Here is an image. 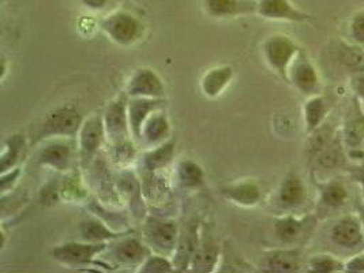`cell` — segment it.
I'll return each mask as SVG.
<instances>
[{
    "mask_svg": "<svg viewBox=\"0 0 364 273\" xmlns=\"http://www.w3.org/2000/svg\"><path fill=\"white\" fill-rule=\"evenodd\" d=\"M83 118L80 111L71 105H63L50 112L40 126L34 144L55 138L74 139L80 134Z\"/></svg>",
    "mask_w": 364,
    "mask_h": 273,
    "instance_id": "cell-1",
    "label": "cell"
},
{
    "mask_svg": "<svg viewBox=\"0 0 364 273\" xmlns=\"http://www.w3.org/2000/svg\"><path fill=\"white\" fill-rule=\"evenodd\" d=\"M142 232L145 243L149 246L151 252L172 258L181 232L178 223L163 216L150 215L145 218Z\"/></svg>",
    "mask_w": 364,
    "mask_h": 273,
    "instance_id": "cell-2",
    "label": "cell"
},
{
    "mask_svg": "<svg viewBox=\"0 0 364 273\" xmlns=\"http://www.w3.org/2000/svg\"><path fill=\"white\" fill-rule=\"evenodd\" d=\"M109 243L104 242H67L52 249V258L68 268H86L99 264L100 257Z\"/></svg>",
    "mask_w": 364,
    "mask_h": 273,
    "instance_id": "cell-3",
    "label": "cell"
},
{
    "mask_svg": "<svg viewBox=\"0 0 364 273\" xmlns=\"http://www.w3.org/2000/svg\"><path fill=\"white\" fill-rule=\"evenodd\" d=\"M100 29L117 46L130 47L142 38L145 26L133 14L119 10L102 18Z\"/></svg>",
    "mask_w": 364,
    "mask_h": 273,
    "instance_id": "cell-4",
    "label": "cell"
},
{
    "mask_svg": "<svg viewBox=\"0 0 364 273\" xmlns=\"http://www.w3.org/2000/svg\"><path fill=\"white\" fill-rule=\"evenodd\" d=\"M300 52V47L287 34H273L264 41L262 53L267 66L287 82L288 70Z\"/></svg>",
    "mask_w": 364,
    "mask_h": 273,
    "instance_id": "cell-5",
    "label": "cell"
},
{
    "mask_svg": "<svg viewBox=\"0 0 364 273\" xmlns=\"http://www.w3.org/2000/svg\"><path fill=\"white\" fill-rule=\"evenodd\" d=\"M78 139V159L80 167L83 172L90 168L97 156L101 154L102 145L107 142L104 120L102 117L93 115L83 120L82 127L80 130Z\"/></svg>",
    "mask_w": 364,
    "mask_h": 273,
    "instance_id": "cell-6",
    "label": "cell"
},
{
    "mask_svg": "<svg viewBox=\"0 0 364 273\" xmlns=\"http://www.w3.org/2000/svg\"><path fill=\"white\" fill-rule=\"evenodd\" d=\"M102 120L107 144H116L127 139H134L129 120V96L126 95V92L119 95L108 104Z\"/></svg>",
    "mask_w": 364,
    "mask_h": 273,
    "instance_id": "cell-7",
    "label": "cell"
},
{
    "mask_svg": "<svg viewBox=\"0 0 364 273\" xmlns=\"http://www.w3.org/2000/svg\"><path fill=\"white\" fill-rule=\"evenodd\" d=\"M331 242L343 252L350 255L364 250L363 224L359 215H346L333 223L329 230Z\"/></svg>",
    "mask_w": 364,
    "mask_h": 273,
    "instance_id": "cell-8",
    "label": "cell"
},
{
    "mask_svg": "<svg viewBox=\"0 0 364 273\" xmlns=\"http://www.w3.org/2000/svg\"><path fill=\"white\" fill-rule=\"evenodd\" d=\"M111 267H138L153 253L149 246L134 237L124 235L122 238L109 242L107 250Z\"/></svg>",
    "mask_w": 364,
    "mask_h": 273,
    "instance_id": "cell-9",
    "label": "cell"
},
{
    "mask_svg": "<svg viewBox=\"0 0 364 273\" xmlns=\"http://www.w3.org/2000/svg\"><path fill=\"white\" fill-rule=\"evenodd\" d=\"M287 82L294 86L298 92L304 96H313L318 93L321 78L311 59L300 50L294 62L288 70Z\"/></svg>",
    "mask_w": 364,
    "mask_h": 273,
    "instance_id": "cell-10",
    "label": "cell"
},
{
    "mask_svg": "<svg viewBox=\"0 0 364 273\" xmlns=\"http://www.w3.org/2000/svg\"><path fill=\"white\" fill-rule=\"evenodd\" d=\"M46 144L36 154V163L58 172H67L71 168L74 149L70 139L55 138L44 141Z\"/></svg>",
    "mask_w": 364,
    "mask_h": 273,
    "instance_id": "cell-11",
    "label": "cell"
},
{
    "mask_svg": "<svg viewBox=\"0 0 364 273\" xmlns=\"http://www.w3.org/2000/svg\"><path fill=\"white\" fill-rule=\"evenodd\" d=\"M129 97L166 99V85L161 77L149 68H136L129 78L126 89Z\"/></svg>",
    "mask_w": 364,
    "mask_h": 273,
    "instance_id": "cell-12",
    "label": "cell"
},
{
    "mask_svg": "<svg viewBox=\"0 0 364 273\" xmlns=\"http://www.w3.org/2000/svg\"><path fill=\"white\" fill-rule=\"evenodd\" d=\"M142 194L146 204L164 209L173 200V185L166 175V171L142 172L141 175Z\"/></svg>",
    "mask_w": 364,
    "mask_h": 273,
    "instance_id": "cell-13",
    "label": "cell"
},
{
    "mask_svg": "<svg viewBox=\"0 0 364 273\" xmlns=\"http://www.w3.org/2000/svg\"><path fill=\"white\" fill-rule=\"evenodd\" d=\"M116 188L123 203L130 206L133 216L138 219L146 218V201L142 194L141 178L132 168L119 170L115 176Z\"/></svg>",
    "mask_w": 364,
    "mask_h": 273,
    "instance_id": "cell-14",
    "label": "cell"
},
{
    "mask_svg": "<svg viewBox=\"0 0 364 273\" xmlns=\"http://www.w3.org/2000/svg\"><path fill=\"white\" fill-rule=\"evenodd\" d=\"M255 14L270 21L284 22H311L314 17L310 13L296 7L291 0H257Z\"/></svg>",
    "mask_w": 364,
    "mask_h": 273,
    "instance_id": "cell-15",
    "label": "cell"
},
{
    "mask_svg": "<svg viewBox=\"0 0 364 273\" xmlns=\"http://www.w3.org/2000/svg\"><path fill=\"white\" fill-rule=\"evenodd\" d=\"M199 242L200 232L198 223L188 222L181 227L176 249L172 256L175 271L184 272L190 269V264L198 249Z\"/></svg>",
    "mask_w": 364,
    "mask_h": 273,
    "instance_id": "cell-16",
    "label": "cell"
},
{
    "mask_svg": "<svg viewBox=\"0 0 364 273\" xmlns=\"http://www.w3.org/2000/svg\"><path fill=\"white\" fill-rule=\"evenodd\" d=\"M307 200V188L301 178L295 172H289L282 178L277 191L276 203L284 210H294L304 205Z\"/></svg>",
    "mask_w": 364,
    "mask_h": 273,
    "instance_id": "cell-17",
    "label": "cell"
},
{
    "mask_svg": "<svg viewBox=\"0 0 364 273\" xmlns=\"http://www.w3.org/2000/svg\"><path fill=\"white\" fill-rule=\"evenodd\" d=\"M169 138H171V123L166 117L164 108H159L154 112H151L149 118L145 120L141 130L139 144L149 149L164 144Z\"/></svg>",
    "mask_w": 364,
    "mask_h": 273,
    "instance_id": "cell-18",
    "label": "cell"
},
{
    "mask_svg": "<svg viewBox=\"0 0 364 273\" xmlns=\"http://www.w3.org/2000/svg\"><path fill=\"white\" fill-rule=\"evenodd\" d=\"M301 267V253L296 247L274 249L265 253L262 268L266 272H298Z\"/></svg>",
    "mask_w": 364,
    "mask_h": 273,
    "instance_id": "cell-19",
    "label": "cell"
},
{
    "mask_svg": "<svg viewBox=\"0 0 364 273\" xmlns=\"http://www.w3.org/2000/svg\"><path fill=\"white\" fill-rule=\"evenodd\" d=\"M166 99H146V97H129V120L134 141L139 144L141 130L150 114L159 108H164Z\"/></svg>",
    "mask_w": 364,
    "mask_h": 273,
    "instance_id": "cell-20",
    "label": "cell"
},
{
    "mask_svg": "<svg viewBox=\"0 0 364 273\" xmlns=\"http://www.w3.org/2000/svg\"><path fill=\"white\" fill-rule=\"evenodd\" d=\"M78 232L82 240L104 243H109L129 234L127 231H116L108 223L104 222L96 215L81 220L78 224Z\"/></svg>",
    "mask_w": 364,
    "mask_h": 273,
    "instance_id": "cell-21",
    "label": "cell"
},
{
    "mask_svg": "<svg viewBox=\"0 0 364 273\" xmlns=\"http://www.w3.org/2000/svg\"><path fill=\"white\" fill-rule=\"evenodd\" d=\"M221 196L232 204L251 208L261 203L262 190L255 182L242 181L221 188Z\"/></svg>",
    "mask_w": 364,
    "mask_h": 273,
    "instance_id": "cell-22",
    "label": "cell"
},
{
    "mask_svg": "<svg viewBox=\"0 0 364 273\" xmlns=\"http://www.w3.org/2000/svg\"><path fill=\"white\" fill-rule=\"evenodd\" d=\"M310 218H296L295 215H284L273 223V232L282 245H295L307 230Z\"/></svg>",
    "mask_w": 364,
    "mask_h": 273,
    "instance_id": "cell-23",
    "label": "cell"
},
{
    "mask_svg": "<svg viewBox=\"0 0 364 273\" xmlns=\"http://www.w3.org/2000/svg\"><path fill=\"white\" fill-rule=\"evenodd\" d=\"M175 139L169 138L164 144L149 148L141 157L142 172L166 171L175 159Z\"/></svg>",
    "mask_w": 364,
    "mask_h": 273,
    "instance_id": "cell-24",
    "label": "cell"
},
{
    "mask_svg": "<svg viewBox=\"0 0 364 273\" xmlns=\"http://www.w3.org/2000/svg\"><path fill=\"white\" fill-rule=\"evenodd\" d=\"M318 203L326 210H340L348 204L349 193L346 185L338 179H329L326 182H318Z\"/></svg>",
    "mask_w": 364,
    "mask_h": 273,
    "instance_id": "cell-25",
    "label": "cell"
},
{
    "mask_svg": "<svg viewBox=\"0 0 364 273\" xmlns=\"http://www.w3.org/2000/svg\"><path fill=\"white\" fill-rule=\"evenodd\" d=\"M235 71L231 66H217L205 73L200 80V90L205 97L215 99L224 93L233 80Z\"/></svg>",
    "mask_w": 364,
    "mask_h": 273,
    "instance_id": "cell-26",
    "label": "cell"
},
{
    "mask_svg": "<svg viewBox=\"0 0 364 273\" xmlns=\"http://www.w3.org/2000/svg\"><path fill=\"white\" fill-rule=\"evenodd\" d=\"M331 112V107L323 96L319 93L309 96L303 105V119H304V129L306 133L310 136L319 130L323 122L328 118Z\"/></svg>",
    "mask_w": 364,
    "mask_h": 273,
    "instance_id": "cell-27",
    "label": "cell"
},
{
    "mask_svg": "<svg viewBox=\"0 0 364 273\" xmlns=\"http://www.w3.org/2000/svg\"><path fill=\"white\" fill-rule=\"evenodd\" d=\"M220 259V246L208 235L202 237L198 249L191 259L190 269L191 272H215Z\"/></svg>",
    "mask_w": 364,
    "mask_h": 273,
    "instance_id": "cell-28",
    "label": "cell"
},
{
    "mask_svg": "<svg viewBox=\"0 0 364 273\" xmlns=\"http://www.w3.org/2000/svg\"><path fill=\"white\" fill-rule=\"evenodd\" d=\"M206 13L213 18L236 17L255 13L257 1L250 0H205Z\"/></svg>",
    "mask_w": 364,
    "mask_h": 273,
    "instance_id": "cell-29",
    "label": "cell"
},
{
    "mask_svg": "<svg viewBox=\"0 0 364 273\" xmlns=\"http://www.w3.org/2000/svg\"><path fill=\"white\" fill-rule=\"evenodd\" d=\"M175 181L184 190H197L205 185V171L197 161L183 159L176 164Z\"/></svg>",
    "mask_w": 364,
    "mask_h": 273,
    "instance_id": "cell-30",
    "label": "cell"
},
{
    "mask_svg": "<svg viewBox=\"0 0 364 273\" xmlns=\"http://www.w3.org/2000/svg\"><path fill=\"white\" fill-rule=\"evenodd\" d=\"M26 154V136L23 134L10 136L6 142L0 156V170L1 172L16 168L21 159L23 160Z\"/></svg>",
    "mask_w": 364,
    "mask_h": 273,
    "instance_id": "cell-31",
    "label": "cell"
},
{
    "mask_svg": "<svg viewBox=\"0 0 364 273\" xmlns=\"http://www.w3.org/2000/svg\"><path fill=\"white\" fill-rule=\"evenodd\" d=\"M343 141L344 146L349 152H360L364 142V112L358 109L356 114L350 115L346 122L343 129Z\"/></svg>",
    "mask_w": 364,
    "mask_h": 273,
    "instance_id": "cell-32",
    "label": "cell"
},
{
    "mask_svg": "<svg viewBox=\"0 0 364 273\" xmlns=\"http://www.w3.org/2000/svg\"><path fill=\"white\" fill-rule=\"evenodd\" d=\"M108 145V160L117 167V170L130 168V166L136 160V145L134 139H127Z\"/></svg>",
    "mask_w": 364,
    "mask_h": 273,
    "instance_id": "cell-33",
    "label": "cell"
},
{
    "mask_svg": "<svg viewBox=\"0 0 364 273\" xmlns=\"http://www.w3.org/2000/svg\"><path fill=\"white\" fill-rule=\"evenodd\" d=\"M307 271L315 273L346 272V261L329 253L314 255L307 261Z\"/></svg>",
    "mask_w": 364,
    "mask_h": 273,
    "instance_id": "cell-34",
    "label": "cell"
},
{
    "mask_svg": "<svg viewBox=\"0 0 364 273\" xmlns=\"http://www.w3.org/2000/svg\"><path fill=\"white\" fill-rule=\"evenodd\" d=\"M138 272L144 273H168L175 272V265L172 258L163 256L159 253H151L141 265Z\"/></svg>",
    "mask_w": 364,
    "mask_h": 273,
    "instance_id": "cell-35",
    "label": "cell"
},
{
    "mask_svg": "<svg viewBox=\"0 0 364 273\" xmlns=\"http://www.w3.org/2000/svg\"><path fill=\"white\" fill-rule=\"evenodd\" d=\"M62 200L66 201H78L87 196V190L83 186L82 179L77 176V173H71L68 178H65L62 182Z\"/></svg>",
    "mask_w": 364,
    "mask_h": 273,
    "instance_id": "cell-36",
    "label": "cell"
},
{
    "mask_svg": "<svg viewBox=\"0 0 364 273\" xmlns=\"http://www.w3.org/2000/svg\"><path fill=\"white\" fill-rule=\"evenodd\" d=\"M348 33L352 43L364 48V10L356 11L348 23Z\"/></svg>",
    "mask_w": 364,
    "mask_h": 273,
    "instance_id": "cell-37",
    "label": "cell"
},
{
    "mask_svg": "<svg viewBox=\"0 0 364 273\" xmlns=\"http://www.w3.org/2000/svg\"><path fill=\"white\" fill-rule=\"evenodd\" d=\"M60 188H62V182H55V181H50V183H47L44 188H41L40 198L43 205L58 204L62 200Z\"/></svg>",
    "mask_w": 364,
    "mask_h": 273,
    "instance_id": "cell-38",
    "label": "cell"
},
{
    "mask_svg": "<svg viewBox=\"0 0 364 273\" xmlns=\"http://www.w3.org/2000/svg\"><path fill=\"white\" fill-rule=\"evenodd\" d=\"M22 171L19 167H16L13 170L1 172V178H0V188H1V194L4 196L7 191H11V188H14V185L17 183L19 176H21Z\"/></svg>",
    "mask_w": 364,
    "mask_h": 273,
    "instance_id": "cell-39",
    "label": "cell"
},
{
    "mask_svg": "<svg viewBox=\"0 0 364 273\" xmlns=\"http://www.w3.org/2000/svg\"><path fill=\"white\" fill-rule=\"evenodd\" d=\"M350 89L355 95L356 102L364 108V70L353 73L350 78Z\"/></svg>",
    "mask_w": 364,
    "mask_h": 273,
    "instance_id": "cell-40",
    "label": "cell"
},
{
    "mask_svg": "<svg viewBox=\"0 0 364 273\" xmlns=\"http://www.w3.org/2000/svg\"><path fill=\"white\" fill-rule=\"evenodd\" d=\"M346 272L364 273V250L346 259Z\"/></svg>",
    "mask_w": 364,
    "mask_h": 273,
    "instance_id": "cell-41",
    "label": "cell"
},
{
    "mask_svg": "<svg viewBox=\"0 0 364 273\" xmlns=\"http://www.w3.org/2000/svg\"><path fill=\"white\" fill-rule=\"evenodd\" d=\"M349 175H350L352 181L360 188L362 200H363L364 203V161H359V163L353 164L349 168Z\"/></svg>",
    "mask_w": 364,
    "mask_h": 273,
    "instance_id": "cell-42",
    "label": "cell"
},
{
    "mask_svg": "<svg viewBox=\"0 0 364 273\" xmlns=\"http://www.w3.org/2000/svg\"><path fill=\"white\" fill-rule=\"evenodd\" d=\"M109 0H81L85 7H87L89 10H93V11H99L102 10L107 4H108Z\"/></svg>",
    "mask_w": 364,
    "mask_h": 273,
    "instance_id": "cell-43",
    "label": "cell"
},
{
    "mask_svg": "<svg viewBox=\"0 0 364 273\" xmlns=\"http://www.w3.org/2000/svg\"><path fill=\"white\" fill-rule=\"evenodd\" d=\"M358 215H359V218H360V220H362V224H363L364 231V203L358 206Z\"/></svg>",
    "mask_w": 364,
    "mask_h": 273,
    "instance_id": "cell-44",
    "label": "cell"
}]
</instances>
